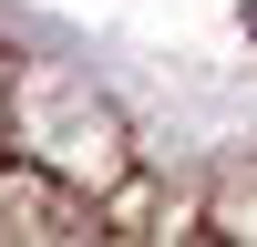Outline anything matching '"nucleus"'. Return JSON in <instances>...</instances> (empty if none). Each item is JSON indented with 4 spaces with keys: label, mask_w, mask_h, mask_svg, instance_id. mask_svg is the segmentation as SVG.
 <instances>
[{
    "label": "nucleus",
    "mask_w": 257,
    "mask_h": 247,
    "mask_svg": "<svg viewBox=\"0 0 257 247\" xmlns=\"http://www.w3.org/2000/svg\"><path fill=\"white\" fill-rule=\"evenodd\" d=\"M247 21H257V11H247Z\"/></svg>",
    "instance_id": "f257e3e1"
}]
</instances>
